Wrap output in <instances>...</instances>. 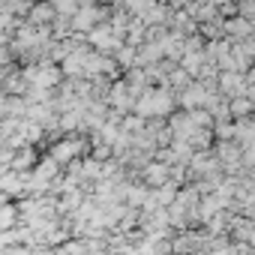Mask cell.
Segmentation results:
<instances>
[{
  "mask_svg": "<svg viewBox=\"0 0 255 255\" xmlns=\"http://www.w3.org/2000/svg\"><path fill=\"white\" fill-rule=\"evenodd\" d=\"M168 165L165 162H150L147 168H144V183L147 186H153V189H159L162 183H168Z\"/></svg>",
  "mask_w": 255,
  "mask_h": 255,
  "instance_id": "obj_1",
  "label": "cell"
},
{
  "mask_svg": "<svg viewBox=\"0 0 255 255\" xmlns=\"http://www.w3.org/2000/svg\"><path fill=\"white\" fill-rule=\"evenodd\" d=\"M249 108H252V99H246V96L228 99V114H237L240 120H243V117H249Z\"/></svg>",
  "mask_w": 255,
  "mask_h": 255,
  "instance_id": "obj_2",
  "label": "cell"
},
{
  "mask_svg": "<svg viewBox=\"0 0 255 255\" xmlns=\"http://www.w3.org/2000/svg\"><path fill=\"white\" fill-rule=\"evenodd\" d=\"M15 216H18V210H15V207H9V204L0 207V231L12 228V225H15Z\"/></svg>",
  "mask_w": 255,
  "mask_h": 255,
  "instance_id": "obj_3",
  "label": "cell"
},
{
  "mask_svg": "<svg viewBox=\"0 0 255 255\" xmlns=\"http://www.w3.org/2000/svg\"><path fill=\"white\" fill-rule=\"evenodd\" d=\"M237 12H243V18L249 21V15H255V3H240V6H237Z\"/></svg>",
  "mask_w": 255,
  "mask_h": 255,
  "instance_id": "obj_4",
  "label": "cell"
}]
</instances>
